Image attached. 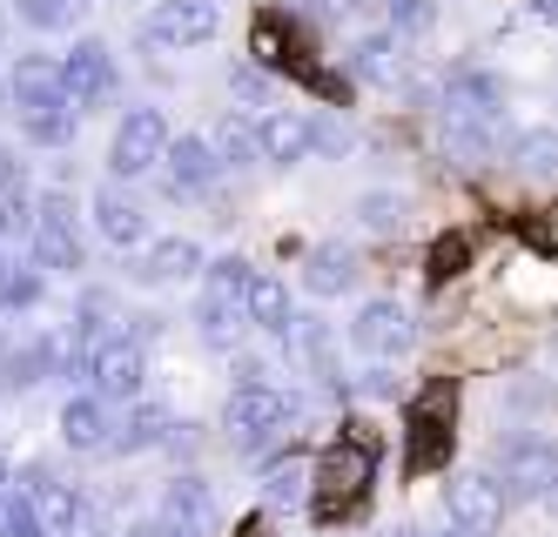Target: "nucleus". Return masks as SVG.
I'll return each mask as SVG.
<instances>
[{
  "label": "nucleus",
  "instance_id": "obj_3",
  "mask_svg": "<svg viewBox=\"0 0 558 537\" xmlns=\"http://www.w3.org/2000/svg\"><path fill=\"white\" fill-rule=\"evenodd\" d=\"M343 337H350V350L364 356V363H397L417 343V322H411V309L397 303V296H371V303H356Z\"/></svg>",
  "mask_w": 558,
  "mask_h": 537
},
{
  "label": "nucleus",
  "instance_id": "obj_8",
  "mask_svg": "<svg viewBox=\"0 0 558 537\" xmlns=\"http://www.w3.org/2000/svg\"><path fill=\"white\" fill-rule=\"evenodd\" d=\"M377 477V450L371 443H337L324 464H316V511L337 517L343 504H356Z\"/></svg>",
  "mask_w": 558,
  "mask_h": 537
},
{
  "label": "nucleus",
  "instance_id": "obj_24",
  "mask_svg": "<svg viewBox=\"0 0 558 537\" xmlns=\"http://www.w3.org/2000/svg\"><path fill=\"white\" fill-rule=\"evenodd\" d=\"M303 289H310L316 303L356 289V249H350V242H316V249L303 256Z\"/></svg>",
  "mask_w": 558,
  "mask_h": 537
},
{
  "label": "nucleus",
  "instance_id": "obj_1",
  "mask_svg": "<svg viewBox=\"0 0 558 537\" xmlns=\"http://www.w3.org/2000/svg\"><path fill=\"white\" fill-rule=\"evenodd\" d=\"M222 424H229V437L243 450H263V443H276L296 424V396H283L276 383H235L229 403H222Z\"/></svg>",
  "mask_w": 558,
  "mask_h": 537
},
{
  "label": "nucleus",
  "instance_id": "obj_44",
  "mask_svg": "<svg viewBox=\"0 0 558 537\" xmlns=\"http://www.w3.org/2000/svg\"><path fill=\"white\" fill-rule=\"evenodd\" d=\"M14 484H21V477H14V464H8V457H0V511H8V504H14Z\"/></svg>",
  "mask_w": 558,
  "mask_h": 537
},
{
  "label": "nucleus",
  "instance_id": "obj_23",
  "mask_svg": "<svg viewBox=\"0 0 558 537\" xmlns=\"http://www.w3.org/2000/svg\"><path fill=\"white\" fill-rule=\"evenodd\" d=\"M175 417H169V410L162 403H129V417L122 424H114V457H142V450H162V443H175Z\"/></svg>",
  "mask_w": 558,
  "mask_h": 537
},
{
  "label": "nucleus",
  "instance_id": "obj_9",
  "mask_svg": "<svg viewBox=\"0 0 558 537\" xmlns=\"http://www.w3.org/2000/svg\"><path fill=\"white\" fill-rule=\"evenodd\" d=\"M505 504L511 490L498 484V471H477V477H458L445 490V511H451V530H471V537H498L505 524Z\"/></svg>",
  "mask_w": 558,
  "mask_h": 537
},
{
  "label": "nucleus",
  "instance_id": "obj_30",
  "mask_svg": "<svg viewBox=\"0 0 558 537\" xmlns=\"http://www.w3.org/2000/svg\"><path fill=\"white\" fill-rule=\"evenodd\" d=\"M209 148H216V161H222V175H229V169H256V161H263L256 121H243V114H222L216 129H209Z\"/></svg>",
  "mask_w": 558,
  "mask_h": 537
},
{
  "label": "nucleus",
  "instance_id": "obj_13",
  "mask_svg": "<svg viewBox=\"0 0 558 537\" xmlns=\"http://www.w3.org/2000/svg\"><path fill=\"white\" fill-rule=\"evenodd\" d=\"M209 256H203V242H189V235H162V242H148V249L129 263V282L142 289H175L189 276H203Z\"/></svg>",
  "mask_w": 558,
  "mask_h": 537
},
{
  "label": "nucleus",
  "instance_id": "obj_51",
  "mask_svg": "<svg viewBox=\"0 0 558 537\" xmlns=\"http://www.w3.org/2000/svg\"><path fill=\"white\" fill-rule=\"evenodd\" d=\"M0 95H8V81H0Z\"/></svg>",
  "mask_w": 558,
  "mask_h": 537
},
{
  "label": "nucleus",
  "instance_id": "obj_31",
  "mask_svg": "<svg viewBox=\"0 0 558 537\" xmlns=\"http://www.w3.org/2000/svg\"><path fill=\"white\" fill-rule=\"evenodd\" d=\"M525 175H558V129L551 121H532V129H518L511 148H505Z\"/></svg>",
  "mask_w": 558,
  "mask_h": 537
},
{
  "label": "nucleus",
  "instance_id": "obj_14",
  "mask_svg": "<svg viewBox=\"0 0 558 537\" xmlns=\"http://www.w3.org/2000/svg\"><path fill=\"white\" fill-rule=\"evenodd\" d=\"M437 142H445L458 169H485L498 148H511L505 121H477V114H451V108H437Z\"/></svg>",
  "mask_w": 558,
  "mask_h": 537
},
{
  "label": "nucleus",
  "instance_id": "obj_17",
  "mask_svg": "<svg viewBox=\"0 0 558 537\" xmlns=\"http://www.w3.org/2000/svg\"><path fill=\"white\" fill-rule=\"evenodd\" d=\"M88 216H95V235L108 242V249H148V216H142V202L122 195V188H95L88 202Z\"/></svg>",
  "mask_w": 558,
  "mask_h": 537
},
{
  "label": "nucleus",
  "instance_id": "obj_46",
  "mask_svg": "<svg viewBox=\"0 0 558 537\" xmlns=\"http://www.w3.org/2000/svg\"><path fill=\"white\" fill-rule=\"evenodd\" d=\"M129 537H162V524H135V530H129Z\"/></svg>",
  "mask_w": 558,
  "mask_h": 537
},
{
  "label": "nucleus",
  "instance_id": "obj_20",
  "mask_svg": "<svg viewBox=\"0 0 558 537\" xmlns=\"http://www.w3.org/2000/svg\"><path fill=\"white\" fill-rule=\"evenodd\" d=\"M162 524H175V530H195V537H209L216 530V490L203 484V477H169L162 484V511H155Z\"/></svg>",
  "mask_w": 558,
  "mask_h": 537
},
{
  "label": "nucleus",
  "instance_id": "obj_33",
  "mask_svg": "<svg viewBox=\"0 0 558 537\" xmlns=\"http://www.w3.org/2000/svg\"><path fill=\"white\" fill-rule=\"evenodd\" d=\"M404 216H411V195L404 188H364V195H356V222H364L371 235H397Z\"/></svg>",
  "mask_w": 558,
  "mask_h": 537
},
{
  "label": "nucleus",
  "instance_id": "obj_18",
  "mask_svg": "<svg viewBox=\"0 0 558 537\" xmlns=\"http://www.w3.org/2000/svg\"><path fill=\"white\" fill-rule=\"evenodd\" d=\"M343 68H350L356 81H371V88H404V40H397L390 27H371V34L350 40Z\"/></svg>",
  "mask_w": 558,
  "mask_h": 537
},
{
  "label": "nucleus",
  "instance_id": "obj_41",
  "mask_svg": "<svg viewBox=\"0 0 558 537\" xmlns=\"http://www.w3.org/2000/svg\"><path fill=\"white\" fill-rule=\"evenodd\" d=\"M310 129H316V155H324V161H343V155L356 148V135L343 129L337 114H310Z\"/></svg>",
  "mask_w": 558,
  "mask_h": 537
},
{
  "label": "nucleus",
  "instance_id": "obj_11",
  "mask_svg": "<svg viewBox=\"0 0 558 537\" xmlns=\"http://www.w3.org/2000/svg\"><path fill=\"white\" fill-rule=\"evenodd\" d=\"M21 498H27L34 511H41V524H48L54 537H74V530H82V517L95 511V504L82 498V490L61 484L48 464H27V471H21Z\"/></svg>",
  "mask_w": 558,
  "mask_h": 537
},
{
  "label": "nucleus",
  "instance_id": "obj_32",
  "mask_svg": "<svg viewBox=\"0 0 558 537\" xmlns=\"http://www.w3.org/2000/svg\"><path fill=\"white\" fill-rule=\"evenodd\" d=\"M14 21L34 34H68L88 21V0H14Z\"/></svg>",
  "mask_w": 558,
  "mask_h": 537
},
{
  "label": "nucleus",
  "instance_id": "obj_27",
  "mask_svg": "<svg viewBox=\"0 0 558 537\" xmlns=\"http://www.w3.org/2000/svg\"><path fill=\"white\" fill-rule=\"evenodd\" d=\"M310 477H316V464L310 457H276L269 471H263V504L269 511H296V504H310Z\"/></svg>",
  "mask_w": 558,
  "mask_h": 537
},
{
  "label": "nucleus",
  "instance_id": "obj_2",
  "mask_svg": "<svg viewBox=\"0 0 558 537\" xmlns=\"http://www.w3.org/2000/svg\"><path fill=\"white\" fill-rule=\"evenodd\" d=\"M169 114L162 108H129L122 121H114V142H108V169H114V182H135V175H148V169H162L169 161Z\"/></svg>",
  "mask_w": 558,
  "mask_h": 537
},
{
  "label": "nucleus",
  "instance_id": "obj_42",
  "mask_svg": "<svg viewBox=\"0 0 558 537\" xmlns=\"http://www.w3.org/2000/svg\"><path fill=\"white\" fill-rule=\"evenodd\" d=\"M290 21H310V27H330L337 21V0H283Z\"/></svg>",
  "mask_w": 558,
  "mask_h": 537
},
{
  "label": "nucleus",
  "instance_id": "obj_26",
  "mask_svg": "<svg viewBox=\"0 0 558 537\" xmlns=\"http://www.w3.org/2000/svg\"><path fill=\"white\" fill-rule=\"evenodd\" d=\"M290 356H296L324 390H343L337 356H330V322H324V316H296V329H290Z\"/></svg>",
  "mask_w": 558,
  "mask_h": 537
},
{
  "label": "nucleus",
  "instance_id": "obj_15",
  "mask_svg": "<svg viewBox=\"0 0 558 537\" xmlns=\"http://www.w3.org/2000/svg\"><path fill=\"white\" fill-rule=\"evenodd\" d=\"M216 175H222V161H216L209 135H175V142H169L162 188H169L175 202H182V195H209V188H216Z\"/></svg>",
  "mask_w": 558,
  "mask_h": 537
},
{
  "label": "nucleus",
  "instance_id": "obj_28",
  "mask_svg": "<svg viewBox=\"0 0 558 537\" xmlns=\"http://www.w3.org/2000/svg\"><path fill=\"white\" fill-rule=\"evenodd\" d=\"M250 329H263V337H276V343H290L296 309H290V289L276 282V276H256V289H250Z\"/></svg>",
  "mask_w": 558,
  "mask_h": 537
},
{
  "label": "nucleus",
  "instance_id": "obj_38",
  "mask_svg": "<svg viewBox=\"0 0 558 537\" xmlns=\"http://www.w3.org/2000/svg\"><path fill=\"white\" fill-rule=\"evenodd\" d=\"M511 296H518V303H558L551 263H511Z\"/></svg>",
  "mask_w": 558,
  "mask_h": 537
},
{
  "label": "nucleus",
  "instance_id": "obj_12",
  "mask_svg": "<svg viewBox=\"0 0 558 537\" xmlns=\"http://www.w3.org/2000/svg\"><path fill=\"white\" fill-rule=\"evenodd\" d=\"M8 101H14L21 121H27V114H61V108H74V101H68V81H61V61L21 54L14 74H8ZM74 114H82V108H74Z\"/></svg>",
  "mask_w": 558,
  "mask_h": 537
},
{
  "label": "nucleus",
  "instance_id": "obj_48",
  "mask_svg": "<svg viewBox=\"0 0 558 537\" xmlns=\"http://www.w3.org/2000/svg\"><path fill=\"white\" fill-rule=\"evenodd\" d=\"M155 524H162V517H155ZM162 537H195V530H175V524H162Z\"/></svg>",
  "mask_w": 558,
  "mask_h": 537
},
{
  "label": "nucleus",
  "instance_id": "obj_45",
  "mask_svg": "<svg viewBox=\"0 0 558 537\" xmlns=\"http://www.w3.org/2000/svg\"><path fill=\"white\" fill-rule=\"evenodd\" d=\"M390 537H445V530H424V524H397Z\"/></svg>",
  "mask_w": 558,
  "mask_h": 537
},
{
  "label": "nucleus",
  "instance_id": "obj_35",
  "mask_svg": "<svg viewBox=\"0 0 558 537\" xmlns=\"http://www.w3.org/2000/svg\"><path fill=\"white\" fill-rule=\"evenodd\" d=\"M505 410H511V417H551V410H558V383H545V377H511L505 383Z\"/></svg>",
  "mask_w": 558,
  "mask_h": 537
},
{
  "label": "nucleus",
  "instance_id": "obj_40",
  "mask_svg": "<svg viewBox=\"0 0 558 537\" xmlns=\"http://www.w3.org/2000/svg\"><path fill=\"white\" fill-rule=\"evenodd\" d=\"M350 390L364 396V403H384V396H397V390H404V377H397L390 363H364V369H356V383H350Z\"/></svg>",
  "mask_w": 558,
  "mask_h": 537
},
{
  "label": "nucleus",
  "instance_id": "obj_29",
  "mask_svg": "<svg viewBox=\"0 0 558 537\" xmlns=\"http://www.w3.org/2000/svg\"><path fill=\"white\" fill-rule=\"evenodd\" d=\"M250 289H256V269L243 256H216L203 269V303H229V309L250 316Z\"/></svg>",
  "mask_w": 558,
  "mask_h": 537
},
{
  "label": "nucleus",
  "instance_id": "obj_6",
  "mask_svg": "<svg viewBox=\"0 0 558 537\" xmlns=\"http://www.w3.org/2000/svg\"><path fill=\"white\" fill-rule=\"evenodd\" d=\"M142 383H148V356L129 329H114V337L88 356V390L101 403H142Z\"/></svg>",
  "mask_w": 558,
  "mask_h": 537
},
{
  "label": "nucleus",
  "instance_id": "obj_5",
  "mask_svg": "<svg viewBox=\"0 0 558 537\" xmlns=\"http://www.w3.org/2000/svg\"><path fill=\"white\" fill-rule=\"evenodd\" d=\"M216 27H222L216 0H155V8L142 14V40L148 48H169V54L203 48V40H216Z\"/></svg>",
  "mask_w": 558,
  "mask_h": 537
},
{
  "label": "nucleus",
  "instance_id": "obj_4",
  "mask_svg": "<svg viewBox=\"0 0 558 537\" xmlns=\"http://www.w3.org/2000/svg\"><path fill=\"white\" fill-rule=\"evenodd\" d=\"M27 263L41 269V276H74L88 263V249H82V222H74V195H41V222H34V249H27Z\"/></svg>",
  "mask_w": 558,
  "mask_h": 537
},
{
  "label": "nucleus",
  "instance_id": "obj_25",
  "mask_svg": "<svg viewBox=\"0 0 558 537\" xmlns=\"http://www.w3.org/2000/svg\"><path fill=\"white\" fill-rule=\"evenodd\" d=\"M445 443H451V383H437L430 403H417V417H411V464H437L445 457Z\"/></svg>",
  "mask_w": 558,
  "mask_h": 537
},
{
  "label": "nucleus",
  "instance_id": "obj_22",
  "mask_svg": "<svg viewBox=\"0 0 558 537\" xmlns=\"http://www.w3.org/2000/svg\"><path fill=\"white\" fill-rule=\"evenodd\" d=\"M445 108L451 114H477V121H505V81L492 68H458L445 81Z\"/></svg>",
  "mask_w": 558,
  "mask_h": 537
},
{
  "label": "nucleus",
  "instance_id": "obj_36",
  "mask_svg": "<svg viewBox=\"0 0 558 537\" xmlns=\"http://www.w3.org/2000/svg\"><path fill=\"white\" fill-rule=\"evenodd\" d=\"M384 27H390L397 40H424V34L437 27V8H430V0H390V8H384Z\"/></svg>",
  "mask_w": 558,
  "mask_h": 537
},
{
  "label": "nucleus",
  "instance_id": "obj_19",
  "mask_svg": "<svg viewBox=\"0 0 558 537\" xmlns=\"http://www.w3.org/2000/svg\"><path fill=\"white\" fill-rule=\"evenodd\" d=\"M61 443L82 450V457H95V450L114 443V417H108V403H101L95 390H74V396L61 403Z\"/></svg>",
  "mask_w": 558,
  "mask_h": 537
},
{
  "label": "nucleus",
  "instance_id": "obj_37",
  "mask_svg": "<svg viewBox=\"0 0 558 537\" xmlns=\"http://www.w3.org/2000/svg\"><path fill=\"white\" fill-rule=\"evenodd\" d=\"M74 121H82L74 108H61V114H27L21 121V142H34V148H68L74 142Z\"/></svg>",
  "mask_w": 558,
  "mask_h": 537
},
{
  "label": "nucleus",
  "instance_id": "obj_7",
  "mask_svg": "<svg viewBox=\"0 0 558 537\" xmlns=\"http://www.w3.org/2000/svg\"><path fill=\"white\" fill-rule=\"evenodd\" d=\"M498 484L511 490V498L551 504L558 498V443H545V437H511L498 450Z\"/></svg>",
  "mask_w": 558,
  "mask_h": 537
},
{
  "label": "nucleus",
  "instance_id": "obj_10",
  "mask_svg": "<svg viewBox=\"0 0 558 537\" xmlns=\"http://www.w3.org/2000/svg\"><path fill=\"white\" fill-rule=\"evenodd\" d=\"M61 81H68V101H74V108H108L114 88H122L108 40H74L68 61H61Z\"/></svg>",
  "mask_w": 558,
  "mask_h": 537
},
{
  "label": "nucleus",
  "instance_id": "obj_21",
  "mask_svg": "<svg viewBox=\"0 0 558 537\" xmlns=\"http://www.w3.org/2000/svg\"><path fill=\"white\" fill-rule=\"evenodd\" d=\"M48 377H61V337L54 329H41V337H27V343H14L8 356H0V383L8 390H34Z\"/></svg>",
  "mask_w": 558,
  "mask_h": 537
},
{
  "label": "nucleus",
  "instance_id": "obj_34",
  "mask_svg": "<svg viewBox=\"0 0 558 537\" xmlns=\"http://www.w3.org/2000/svg\"><path fill=\"white\" fill-rule=\"evenodd\" d=\"M48 296V276L34 269V263H14L8 276H0V316H27V309H41Z\"/></svg>",
  "mask_w": 558,
  "mask_h": 537
},
{
  "label": "nucleus",
  "instance_id": "obj_52",
  "mask_svg": "<svg viewBox=\"0 0 558 537\" xmlns=\"http://www.w3.org/2000/svg\"><path fill=\"white\" fill-rule=\"evenodd\" d=\"M0 356H8V343H0Z\"/></svg>",
  "mask_w": 558,
  "mask_h": 537
},
{
  "label": "nucleus",
  "instance_id": "obj_47",
  "mask_svg": "<svg viewBox=\"0 0 558 537\" xmlns=\"http://www.w3.org/2000/svg\"><path fill=\"white\" fill-rule=\"evenodd\" d=\"M14 269V249H8V242H0V276H8Z\"/></svg>",
  "mask_w": 558,
  "mask_h": 537
},
{
  "label": "nucleus",
  "instance_id": "obj_43",
  "mask_svg": "<svg viewBox=\"0 0 558 537\" xmlns=\"http://www.w3.org/2000/svg\"><path fill=\"white\" fill-rule=\"evenodd\" d=\"M14 188H27V169H21V155H14V148H0V202H8Z\"/></svg>",
  "mask_w": 558,
  "mask_h": 537
},
{
  "label": "nucleus",
  "instance_id": "obj_39",
  "mask_svg": "<svg viewBox=\"0 0 558 537\" xmlns=\"http://www.w3.org/2000/svg\"><path fill=\"white\" fill-rule=\"evenodd\" d=\"M229 95L250 101V108H269V101H276V81H269L263 68H229Z\"/></svg>",
  "mask_w": 558,
  "mask_h": 537
},
{
  "label": "nucleus",
  "instance_id": "obj_49",
  "mask_svg": "<svg viewBox=\"0 0 558 537\" xmlns=\"http://www.w3.org/2000/svg\"><path fill=\"white\" fill-rule=\"evenodd\" d=\"M445 537H471V530H451V524H445Z\"/></svg>",
  "mask_w": 558,
  "mask_h": 537
},
{
  "label": "nucleus",
  "instance_id": "obj_16",
  "mask_svg": "<svg viewBox=\"0 0 558 537\" xmlns=\"http://www.w3.org/2000/svg\"><path fill=\"white\" fill-rule=\"evenodd\" d=\"M256 142H263V161H269V169H296V161L316 155V129H310V114H296V108L256 114Z\"/></svg>",
  "mask_w": 558,
  "mask_h": 537
},
{
  "label": "nucleus",
  "instance_id": "obj_50",
  "mask_svg": "<svg viewBox=\"0 0 558 537\" xmlns=\"http://www.w3.org/2000/svg\"><path fill=\"white\" fill-rule=\"evenodd\" d=\"M551 363H558V337H551Z\"/></svg>",
  "mask_w": 558,
  "mask_h": 537
}]
</instances>
